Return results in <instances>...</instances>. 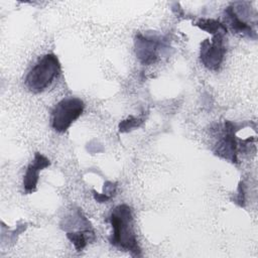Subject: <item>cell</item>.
<instances>
[{
  "label": "cell",
  "mask_w": 258,
  "mask_h": 258,
  "mask_svg": "<svg viewBox=\"0 0 258 258\" xmlns=\"http://www.w3.org/2000/svg\"><path fill=\"white\" fill-rule=\"evenodd\" d=\"M196 25L201 28L202 30L207 31L208 33H211L213 35L216 34H226L228 28L224 25V23H221L218 20L215 19H199L196 23Z\"/></svg>",
  "instance_id": "cell-10"
},
{
  "label": "cell",
  "mask_w": 258,
  "mask_h": 258,
  "mask_svg": "<svg viewBox=\"0 0 258 258\" xmlns=\"http://www.w3.org/2000/svg\"><path fill=\"white\" fill-rule=\"evenodd\" d=\"M116 189H117V183L116 182H112V181H106L104 183V187H103V194H105L107 197L110 198V200L115 196L116 194Z\"/></svg>",
  "instance_id": "cell-13"
},
{
  "label": "cell",
  "mask_w": 258,
  "mask_h": 258,
  "mask_svg": "<svg viewBox=\"0 0 258 258\" xmlns=\"http://www.w3.org/2000/svg\"><path fill=\"white\" fill-rule=\"evenodd\" d=\"M109 222L112 227L109 242L122 251L129 252L132 256H141L131 208L125 204L115 207L109 216Z\"/></svg>",
  "instance_id": "cell-1"
},
{
  "label": "cell",
  "mask_w": 258,
  "mask_h": 258,
  "mask_svg": "<svg viewBox=\"0 0 258 258\" xmlns=\"http://www.w3.org/2000/svg\"><path fill=\"white\" fill-rule=\"evenodd\" d=\"M143 118H137V117H133V116H129L127 119L121 121L119 123V131L121 133H126L129 131L134 130L135 128H138L142 125Z\"/></svg>",
  "instance_id": "cell-11"
},
{
  "label": "cell",
  "mask_w": 258,
  "mask_h": 258,
  "mask_svg": "<svg viewBox=\"0 0 258 258\" xmlns=\"http://www.w3.org/2000/svg\"><path fill=\"white\" fill-rule=\"evenodd\" d=\"M135 53L142 64H152L164 46L162 37L156 33H137L134 40Z\"/></svg>",
  "instance_id": "cell-5"
},
{
  "label": "cell",
  "mask_w": 258,
  "mask_h": 258,
  "mask_svg": "<svg viewBox=\"0 0 258 258\" xmlns=\"http://www.w3.org/2000/svg\"><path fill=\"white\" fill-rule=\"evenodd\" d=\"M225 26L229 27L233 32L239 33L250 38H256V31L253 27L246 21H244L237 13L234 11L233 6H228L224 12Z\"/></svg>",
  "instance_id": "cell-8"
},
{
  "label": "cell",
  "mask_w": 258,
  "mask_h": 258,
  "mask_svg": "<svg viewBox=\"0 0 258 258\" xmlns=\"http://www.w3.org/2000/svg\"><path fill=\"white\" fill-rule=\"evenodd\" d=\"M85 104L77 97L60 100L51 112V127L58 133L66 132L70 126L83 114Z\"/></svg>",
  "instance_id": "cell-3"
},
{
  "label": "cell",
  "mask_w": 258,
  "mask_h": 258,
  "mask_svg": "<svg viewBox=\"0 0 258 258\" xmlns=\"http://www.w3.org/2000/svg\"><path fill=\"white\" fill-rule=\"evenodd\" d=\"M50 165V161L44 155L39 152L34 154L33 160L26 168L23 176V188L25 192L30 194L36 189V185L39 179V171Z\"/></svg>",
  "instance_id": "cell-7"
},
{
  "label": "cell",
  "mask_w": 258,
  "mask_h": 258,
  "mask_svg": "<svg viewBox=\"0 0 258 258\" xmlns=\"http://www.w3.org/2000/svg\"><path fill=\"white\" fill-rule=\"evenodd\" d=\"M237 192L238 194L235 199V203L240 207H244L245 206V185L242 181H240V183H239Z\"/></svg>",
  "instance_id": "cell-12"
},
{
  "label": "cell",
  "mask_w": 258,
  "mask_h": 258,
  "mask_svg": "<svg viewBox=\"0 0 258 258\" xmlns=\"http://www.w3.org/2000/svg\"><path fill=\"white\" fill-rule=\"evenodd\" d=\"M93 195H94V199L98 202V203H106L110 200L109 197H107L105 194H99L96 190H93Z\"/></svg>",
  "instance_id": "cell-14"
},
{
  "label": "cell",
  "mask_w": 258,
  "mask_h": 258,
  "mask_svg": "<svg viewBox=\"0 0 258 258\" xmlns=\"http://www.w3.org/2000/svg\"><path fill=\"white\" fill-rule=\"evenodd\" d=\"M225 34L213 35L211 39H205L201 43V62L208 70L218 71L226 54Z\"/></svg>",
  "instance_id": "cell-6"
},
{
  "label": "cell",
  "mask_w": 258,
  "mask_h": 258,
  "mask_svg": "<svg viewBox=\"0 0 258 258\" xmlns=\"http://www.w3.org/2000/svg\"><path fill=\"white\" fill-rule=\"evenodd\" d=\"M67 237L78 252L82 251L90 242L96 239V235L93 229L67 232Z\"/></svg>",
  "instance_id": "cell-9"
},
{
  "label": "cell",
  "mask_w": 258,
  "mask_h": 258,
  "mask_svg": "<svg viewBox=\"0 0 258 258\" xmlns=\"http://www.w3.org/2000/svg\"><path fill=\"white\" fill-rule=\"evenodd\" d=\"M61 66L54 53H46L34 64L25 78V85L32 93L46 90L60 74Z\"/></svg>",
  "instance_id": "cell-2"
},
{
  "label": "cell",
  "mask_w": 258,
  "mask_h": 258,
  "mask_svg": "<svg viewBox=\"0 0 258 258\" xmlns=\"http://www.w3.org/2000/svg\"><path fill=\"white\" fill-rule=\"evenodd\" d=\"M240 126L238 123L225 120L223 124L219 125L218 140L214 145L216 155L233 163L238 162V153L241 152V146L236 139V133Z\"/></svg>",
  "instance_id": "cell-4"
}]
</instances>
